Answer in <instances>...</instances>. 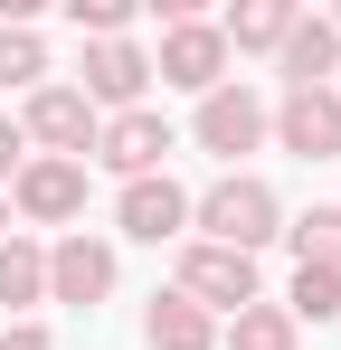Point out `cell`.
<instances>
[{"instance_id":"22","label":"cell","mask_w":341,"mask_h":350,"mask_svg":"<svg viewBox=\"0 0 341 350\" xmlns=\"http://www.w3.org/2000/svg\"><path fill=\"white\" fill-rule=\"evenodd\" d=\"M10 161H19V123L0 114V180H10Z\"/></svg>"},{"instance_id":"4","label":"cell","mask_w":341,"mask_h":350,"mask_svg":"<svg viewBox=\"0 0 341 350\" xmlns=\"http://www.w3.org/2000/svg\"><path fill=\"white\" fill-rule=\"evenodd\" d=\"M284 152H303V161H341V95L332 85H284V105L266 114Z\"/></svg>"},{"instance_id":"2","label":"cell","mask_w":341,"mask_h":350,"mask_svg":"<svg viewBox=\"0 0 341 350\" xmlns=\"http://www.w3.org/2000/svg\"><path fill=\"white\" fill-rule=\"evenodd\" d=\"M152 76L180 85V95H218V85H227V38H218V19H170Z\"/></svg>"},{"instance_id":"20","label":"cell","mask_w":341,"mask_h":350,"mask_svg":"<svg viewBox=\"0 0 341 350\" xmlns=\"http://www.w3.org/2000/svg\"><path fill=\"white\" fill-rule=\"evenodd\" d=\"M66 19H76L86 38H123V29H133V0H66Z\"/></svg>"},{"instance_id":"9","label":"cell","mask_w":341,"mask_h":350,"mask_svg":"<svg viewBox=\"0 0 341 350\" xmlns=\"http://www.w3.org/2000/svg\"><path fill=\"white\" fill-rule=\"evenodd\" d=\"M142 85H152V57H142L133 38H95V48H86V85H76L86 105L133 114V105H142Z\"/></svg>"},{"instance_id":"15","label":"cell","mask_w":341,"mask_h":350,"mask_svg":"<svg viewBox=\"0 0 341 350\" xmlns=\"http://www.w3.org/2000/svg\"><path fill=\"white\" fill-rule=\"evenodd\" d=\"M284 29H294V0H247V10L218 19L227 48H284Z\"/></svg>"},{"instance_id":"10","label":"cell","mask_w":341,"mask_h":350,"mask_svg":"<svg viewBox=\"0 0 341 350\" xmlns=\"http://www.w3.org/2000/svg\"><path fill=\"white\" fill-rule=\"evenodd\" d=\"M114 218H123V237H142V246H162V237H180L190 228V189L170 171H152V180H123V199H114Z\"/></svg>"},{"instance_id":"3","label":"cell","mask_w":341,"mask_h":350,"mask_svg":"<svg viewBox=\"0 0 341 350\" xmlns=\"http://www.w3.org/2000/svg\"><path fill=\"white\" fill-rule=\"evenodd\" d=\"M180 293L218 322V312H247L256 303V256H237V246H180Z\"/></svg>"},{"instance_id":"24","label":"cell","mask_w":341,"mask_h":350,"mask_svg":"<svg viewBox=\"0 0 341 350\" xmlns=\"http://www.w3.org/2000/svg\"><path fill=\"white\" fill-rule=\"evenodd\" d=\"M332 29H341V19H332Z\"/></svg>"},{"instance_id":"13","label":"cell","mask_w":341,"mask_h":350,"mask_svg":"<svg viewBox=\"0 0 341 350\" xmlns=\"http://www.w3.org/2000/svg\"><path fill=\"white\" fill-rule=\"evenodd\" d=\"M142 332H152V350H209V341H218V322H209L190 293H152Z\"/></svg>"},{"instance_id":"16","label":"cell","mask_w":341,"mask_h":350,"mask_svg":"<svg viewBox=\"0 0 341 350\" xmlns=\"http://www.w3.org/2000/svg\"><path fill=\"white\" fill-rule=\"evenodd\" d=\"M38 76H48V38L29 19H0V85H29L38 95Z\"/></svg>"},{"instance_id":"8","label":"cell","mask_w":341,"mask_h":350,"mask_svg":"<svg viewBox=\"0 0 341 350\" xmlns=\"http://www.w3.org/2000/svg\"><path fill=\"white\" fill-rule=\"evenodd\" d=\"M10 208L19 218H38V228H57V218H76L86 208V161H19V180H10Z\"/></svg>"},{"instance_id":"1","label":"cell","mask_w":341,"mask_h":350,"mask_svg":"<svg viewBox=\"0 0 341 350\" xmlns=\"http://www.w3.org/2000/svg\"><path fill=\"white\" fill-rule=\"evenodd\" d=\"M190 228H199V246H237V256H256L266 237H275V189L247 171L209 180L199 199H190Z\"/></svg>"},{"instance_id":"6","label":"cell","mask_w":341,"mask_h":350,"mask_svg":"<svg viewBox=\"0 0 341 350\" xmlns=\"http://www.w3.org/2000/svg\"><path fill=\"white\" fill-rule=\"evenodd\" d=\"M19 142H48V161H76V152H95V105L76 85H38L19 114Z\"/></svg>"},{"instance_id":"21","label":"cell","mask_w":341,"mask_h":350,"mask_svg":"<svg viewBox=\"0 0 341 350\" xmlns=\"http://www.w3.org/2000/svg\"><path fill=\"white\" fill-rule=\"evenodd\" d=\"M0 350H48V332H38V322H10V332H0Z\"/></svg>"},{"instance_id":"17","label":"cell","mask_w":341,"mask_h":350,"mask_svg":"<svg viewBox=\"0 0 341 350\" xmlns=\"http://www.w3.org/2000/svg\"><path fill=\"white\" fill-rule=\"evenodd\" d=\"M227 350H294V312H284V303H247V312H227Z\"/></svg>"},{"instance_id":"11","label":"cell","mask_w":341,"mask_h":350,"mask_svg":"<svg viewBox=\"0 0 341 350\" xmlns=\"http://www.w3.org/2000/svg\"><path fill=\"white\" fill-rule=\"evenodd\" d=\"M48 293H57V303H105V293H114V246L86 237V228L57 237V246H48Z\"/></svg>"},{"instance_id":"23","label":"cell","mask_w":341,"mask_h":350,"mask_svg":"<svg viewBox=\"0 0 341 350\" xmlns=\"http://www.w3.org/2000/svg\"><path fill=\"white\" fill-rule=\"evenodd\" d=\"M0 237H10V199H0Z\"/></svg>"},{"instance_id":"7","label":"cell","mask_w":341,"mask_h":350,"mask_svg":"<svg viewBox=\"0 0 341 350\" xmlns=\"http://www.w3.org/2000/svg\"><path fill=\"white\" fill-rule=\"evenodd\" d=\"M95 161H105V171H123V180H152V171L170 161V123L152 114V105H133V114L95 123Z\"/></svg>"},{"instance_id":"5","label":"cell","mask_w":341,"mask_h":350,"mask_svg":"<svg viewBox=\"0 0 341 350\" xmlns=\"http://www.w3.org/2000/svg\"><path fill=\"white\" fill-rule=\"evenodd\" d=\"M266 114H275V105H266L256 85H218V95H199V123H190V133H199V152L237 161V152L266 142Z\"/></svg>"},{"instance_id":"12","label":"cell","mask_w":341,"mask_h":350,"mask_svg":"<svg viewBox=\"0 0 341 350\" xmlns=\"http://www.w3.org/2000/svg\"><path fill=\"white\" fill-rule=\"evenodd\" d=\"M275 57H284V85H323V76L341 66V29L294 10V29H284V48H275Z\"/></svg>"},{"instance_id":"19","label":"cell","mask_w":341,"mask_h":350,"mask_svg":"<svg viewBox=\"0 0 341 350\" xmlns=\"http://www.w3.org/2000/svg\"><path fill=\"white\" fill-rule=\"evenodd\" d=\"M284 312H294V332H303V322H332V312H341V275H323V265H294Z\"/></svg>"},{"instance_id":"18","label":"cell","mask_w":341,"mask_h":350,"mask_svg":"<svg viewBox=\"0 0 341 350\" xmlns=\"http://www.w3.org/2000/svg\"><path fill=\"white\" fill-rule=\"evenodd\" d=\"M294 256H303V265H323V275H341V208H303V218H294Z\"/></svg>"},{"instance_id":"14","label":"cell","mask_w":341,"mask_h":350,"mask_svg":"<svg viewBox=\"0 0 341 350\" xmlns=\"http://www.w3.org/2000/svg\"><path fill=\"white\" fill-rule=\"evenodd\" d=\"M38 293H48V256H38L29 237H0V303H10V312H29Z\"/></svg>"}]
</instances>
